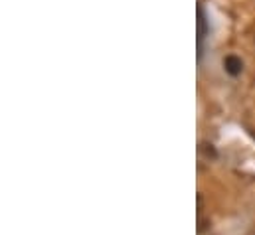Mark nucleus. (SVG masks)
<instances>
[{"label": "nucleus", "instance_id": "1", "mask_svg": "<svg viewBox=\"0 0 255 235\" xmlns=\"http://www.w3.org/2000/svg\"><path fill=\"white\" fill-rule=\"evenodd\" d=\"M210 34V20L208 14L204 10L202 4H198V59L202 58V50H204V40Z\"/></svg>", "mask_w": 255, "mask_h": 235}, {"label": "nucleus", "instance_id": "2", "mask_svg": "<svg viewBox=\"0 0 255 235\" xmlns=\"http://www.w3.org/2000/svg\"><path fill=\"white\" fill-rule=\"evenodd\" d=\"M224 69H226V73H230L232 77H238V75H242V71H244V61H242V58L230 54V56L224 58Z\"/></svg>", "mask_w": 255, "mask_h": 235}, {"label": "nucleus", "instance_id": "3", "mask_svg": "<svg viewBox=\"0 0 255 235\" xmlns=\"http://www.w3.org/2000/svg\"><path fill=\"white\" fill-rule=\"evenodd\" d=\"M202 150H204V154H206L208 158H210V156H212V158H216V156H218V154H216V148H214L212 144H208V142H204V144H202Z\"/></svg>", "mask_w": 255, "mask_h": 235}, {"label": "nucleus", "instance_id": "4", "mask_svg": "<svg viewBox=\"0 0 255 235\" xmlns=\"http://www.w3.org/2000/svg\"><path fill=\"white\" fill-rule=\"evenodd\" d=\"M210 228V220H202L200 218V226H198V234L200 235H204L206 234V230Z\"/></svg>", "mask_w": 255, "mask_h": 235}]
</instances>
